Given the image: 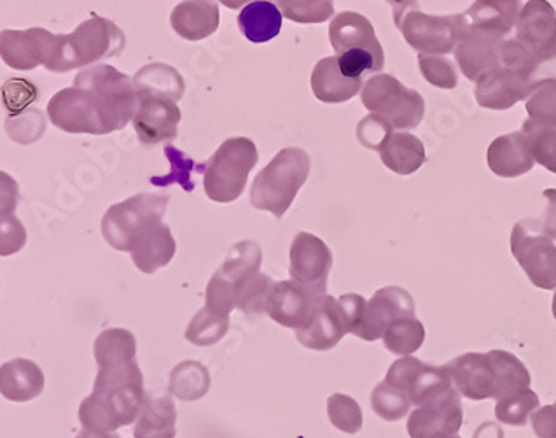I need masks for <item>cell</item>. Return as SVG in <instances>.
I'll return each instance as SVG.
<instances>
[{
    "mask_svg": "<svg viewBox=\"0 0 556 438\" xmlns=\"http://www.w3.org/2000/svg\"><path fill=\"white\" fill-rule=\"evenodd\" d=\"M146 398L144 375L137 362L100 366L93 393L79 406V421L88 429L116 431L137 423Z\"/></svg>",
    "mask_w": 556,
    "mask_h": 438,
    "instance_id": "1",
    "label": "cell"
},
{
    "mask_svg": "<svg viewBox=\"0 0 556 438\" xmlns=\"http://www.w3.org/2000/svg\"><path fill=\"white\" fill-rule=\"evenodd\" d=\"M125 34L116 23L102 16H91L73 34H60L53 59L45 67L54 74L68 73L100 60L119 57L125 50Z\"/></svg>",
    "mask_w": 556,
    "mask_h": 438,
    "instance_id": "2",
    "label": "cell"
},
{
    "mask_svg": "<svg viewBox=\"0 0 556 438\" xmlns=\"http://www.w3.org/2000/svg\"><path fill=\"white\" fill-rule=\"evenodd\" d=\"M329 41L346 77L363 79L364 74L380 73L386 65L383 48L364 14L345 11L334 16L329 25Z\"/></svg>",
    "mask_w": 556,
    "mask_h": 438,
    "instance_id": "3",
    "label": "cell"
},
{
    "mask_svg": "<svg viewBox=\"0 0 556 438\" xmlns=\"http://www.w3.org/2000/svg\"><path fill=\"white\" fill-rule=\"evenodd\" d=\"M309 174V157L300 148L278 151L275 159L257 174L252 183V208L268 211L275 217L288 213Z\"/></svg>",
    "mask_w": 556,
    "mask_h": 438,
    "instance_id": "4",
    "label": "cell"
},
{
    "mask_svg": "<svg viewBox=\"0 0 556 438\" xmlns=\"http://www.w3.org/2000/svg\"><path fill=\"white\" fill-rule=\"evenodd\" d=\"M395 27L413 50L426 54L452 53L463 39V14L431 16L418 10V0H389Z\"/></svg>",
    "mask_w": 556,
    "mask_h": 438,
    "instance_id": "5",
    "label": "cell"
},
{
    "mask_svg": "<svg viewBox=\"0 0 556 438\" xmlns=\"http://www.w3.org/2000/svg\"><path fill=\"white\" fill-rule=\"evenodd\" d=\"M260 154L248 137H231L219 146L203 171V188L212 202L229 203L242 197Z\"/></svg>",
    "mask_w": 556,
    "mask_h": 438,
    "instance_id": "6",
    "label": "cell"
},
{
    "mask_svg": "<svg viewBox=\"0 0 556 438\" xmlns=\"http://www.w3.org/2000/svg\"><path fill=\"white\" fill-rule=\"evenodd\" d=\"M74 85L85 86L93 91L109 134L123 130L128 123L134 122L139 109V93L134 79L113 65L100 64L85 68L77 74Z\"/></svg>",
    "mask_w": 556,
    "mask_h": 438,
    "instance_id": "7",
    "label": "cell"
},
{
    "mask_svg": "<svg viewBox=\"0 0 556 438\" xmlns=\"http://www.w3.org/2000/svg\"><path fill=\"white\" fill-rule=\"evenodd\" d=\"M361 100L369 113L391 123L394 130H412L422 123L426 100L391 74H377L364 83Z\"/></svg>",
    "mask_w": 556,
    "mask_h": 438,
    "instance_id": "8",
    "label": "cell"
},
{
    "mask_svg": "<svg viewBox=\"0 0 556 438\" xmlns=\"http://www.w3.org/2000/svg\"><path fill=\"white\" fill-rule=\"evenodd\" d=\"M168 195L140 193L108 209L102 217V236L111 248L130 253L148 228L162 222Z\"/></svg>",
    "mask_w": 556,
    "mask_h": 438,
    "instance_id": "9",
    "label": "cell"
},
{
    "mask_svg": "<svg viewBox=\"0 0 556 438\" xmlns=\"http://www.w3.org/2000/svg\"><path fill=\"white\" fill-rule=\"evenodd\" d=\"M263 262V251L254 240H242L229 251L223 267L208 280L205 308L212 312H229L237 309V299L243 285L256 276Z\"/></svg>",
    "mask_w": 556,
    "mask_h": 438,
    "instance_id": "10",
    "label": "cell"
},
{
    "mask_svg": "<svg viewBox=\"0 0 556 438\" xmlns=\"http://www.w3.org/2000/svg\"><path fill=\"white\" fill-rule=\"evenodd\" d=\"M511 253L535 288L556 289V246L541 234L535 220L513 226Z\"/></svg>",
    "mask_w": 556,
    "mask_h": 438,
    "instance_id": "11",
    "label": "cell"
},
{
    "mask_svg": "<svg viewBox=\"0 0 556 438\" xmlns=\"http://www.w3.org/2000/svg\"><path fill=\"white\" fill-rule=\"evenodd\" d=\"M386 383L408 395L412 403L417 406L435 402L457 391L446 366L427 365L415 356H403L392 363Z\"/></svg>",
    "mask_w": 556,
    "mask_h": 438,
    "instance_id": "12",
    "label": "cell"
},
{
    "mask_svg": "<svg viewBox=\"0 0 556 438\" xmlns=\"http://www.w3.org/2000/svg\"><path fill=\"white\" fill-rule=\"evenodd\" d=\"M51 123L67 134H109L93 91L85 86L74 85L60 90L48 104Z\"/></svg>",
    "mask_w": 556,
    "mask_h": 438,
    "instance_id": "13",
    "label": "cell"
},
{
    "mask_svg": "<svg viewBox=\"0 0 556 438\" xmlns=\"http://www.w3.org/2000/svg\"><path fill=\"white\" fill-rule=\"evenodd\" d=\"M289 262L292 280L305 286L319 299L326 295L329 272L332 268V253L323 239L308 231H300L292 240Z\"/></svg>",
    "mask_w": 556,
    "mask_h": 438,
    "instance_id": "14",
    "label": "cell"
},
{
    "mask_svg": "<svg viewBox=\"0 0 556 438\" xmlns=\"http://www.w3.org/2000/svg\"><path fill=\"white\" fill-rule=\"evenodd\" d=\"M59 46V36L46 28L28 30H2L0 34V54L5 65L16 71H31L46 65L53 59Z\"/></svg>",
    "mask_w": 556,
    "mask_h": 438,
    "instance_id": "15",
    "label": "cell"
},
{
    "mask_svg": "<svg viewBox=\"0 0 556 438\" xmlns=\"http://www.w3.org/2000/svg\"><path fill=\"white\" fill-rule=\"evenodd\" d=\"M180 109L176 100L157 96H139L134 128L140 142L157 146L170 142L179 134Z\"/></svg>",
    "mask_w": 556,
    "mask_h": 438,
    "instance_id": "16",
    "label": "cell"
},
{
    "mask_svg": "<svg viewBox=\"0 0 556 438\" xmlns=\"http://www.w3.org/2000/svg\"><path fill=\"white\" fill-rule=\"evenodd\" d=\"M412 316H415V302H413L412 293L400 286H387L372 295V299L369 300L368 308H366L363 325L359 330L355 331V337H359L366 342H375L383 337L387 328L394 321Z\"/></svg>",
    "mask_w": 556,
    "mask_h": 438,
    "instance_id": "17",
    "label": "cell"
},
{
    "mask_svg": "<svg viewBox=\"0 0 556 438\" xmlns=\"http://www.w3.org/2000/svg\"><path fill=\"white\" fill-rule=\"evenodd\" d=\"M317 300L319 297L298 285L296 280H278L269 289L266 314L283 328L305 330L314 316Z\"/></svg>",
    "mask_w": 556,
    "mask_h": 438,
    "instance_id": "18",
    "label": "cell"
},
{
    "mask_svg": "<svg viewBox=\"0 0 556 438\" xmlns=\"http://www.w3.org/2000/svg\"><path fill=\"white\" fill-rule=\"evenodd\" d=\"M463 423V402L460 393L455 391L435 402L417 406L412 412L406 428L412 438H444L457 435Z\"/></svg>",
    "mask_w": 556,
    "mask_h": 438,
    "instance_id": "19",
    "label": "cell"
},
{
    "mask_svg": "<svg viewBox=\"0 0 556 438\" xmlns=\"http://www.w3.org/2000/svg\"><path fill=\"white\" fill-rule=\"evenodd\" d=\"M446 371L454 380L455 389L460 397L469 400H497V379H495L494 365L489 353H467L450 362Z\"/></svg>",
    "mask_w": 556,
    "mask_h": 438,
    "instance_id": "20",
    "label": "cell"
},
{
    "mask_svg": "<svg viewBox=\"0 0 556 438\" xmlns=\"http://www.w3.org/2000/svg\"><path fill=\"white\" fill-rule=\"evenodd\" d=\"M346 334H349V323L340 300L324 295L315 303L314 316L309 325L305 330L296 331V339L301 346L314 351H329L337 348Z\"/></svg>",
    "mask_w": 556,
    "mask_h": 438,
    "instance_id": "21",
    "label": "cell"
},
{
    "mask_svg": "<svg viewBox=\"0 0 556 438\" xmlns=\"http://www.w3.org/2000/svg\"><path fill=\"white\" fill-rule=\"evenodd\" d=\"M516 41L535 54L556 50V11L547 0H529L516 23Z\"/></svg>",
    "mask_w": 556,
    "mask_h": 438,
    "instance_id": "22",
    "label": "cell"
},
{
    "mask_svg": "<svg viewBox=\"0 0 556 438\" xmlns=\"http://www.w3.org/2000/svg\"><path fill=\"white\" fill-rule=\"evenodd\" d=\"M521 0H476L463 14L464 33L507 39L520 18Z\"/></svg>",
    "mask_w": 556,
    "mask_h": 438,
    "instance_id": "23",
    "label": "cell"
},
{
    "mask_svg": "<svg viewBox=\"0 0 556 438\" xmlns=\"http://www.w3.org/2000/svg\"><path fill=\"white\" fill-rule=\"evenodd\" d=\"M170 23L186 41H203L219 28V5L216 0H185L172 11Z\"/></svg>",
    "mask_w": 556,
    "mask_h": 438,
    "instance_id": "24",
    "label": "cell"
},
{
    "mask_svg": "<svg viewBox=\"0 0 556 438\" xmlns=\"http://www.w3.org/2000/svg\"><path fill=\"white\" fill-rule=\"evenodd\" d=\"M486 162L495 176L520 177L534 168L535 160L530 151L529 139L520 130L497 137L489 146Z\"/></svg>",
    "mask_w": 556,
    "mask_h": 438,
    "instance_id": "25",
    "label": "cell"
},
{
    "mask_svg": "<svg viewBox=\"0 0 556 438\" xmlns=\"http://www.w3.org/2000/svg\"><path fill=\"white\" fill-rule=\"evenodd\" d=\"M475 97L478 105L492 111H506L520 100L529 99V91L520 77L507 68L495 67L476 82Z\"/></svg>",
    "mask_w": 556,
    "mask_h": 438,
    "instance_id": "26",
    "label": "cell"
},
{
    "mask_svg": "<svg viewBox=\"0 0 556 438\" xmlns=\"http://www.w3.org/2000/svg\"><path fill=\"white\" fill-rule=\"evenodd\" d=\"M503 39L480 33H464L455 48V60L464 76L478 82L483 74L498 67V45Z\"/></svg>",
    "mask_w": 556,
    "mask_h": 438,
    "instance_id": "27",
    "label": "cell"
},
{
    "mask_svg": "<svg viewBox=\"0 0 556 438\" xmlns=\"http://www.w3.org/2000/svg\"><path fill=\"white\" fill-rule=\"evenodd\" d=\"M177 242L165 223H156L139 237L131 249V262L144 274H154L176 256Z\"/></svg>",
    "mask_w": 556,
    "mask_h": 438,
    "instance_id": "28",
    "label": "cell"
},
{
    "mask_svg": "<svg viewBox=\"0 0 556 438\" xmlns=\"http://www.w3.org/2000/svg\"><path fill=\"white\" fill-rule=\"evenodd\" d=\"M363 79L341 73L337 57H326L312 73V91L324 104H343L363 91Z\"/></svg>",
    "mask_w": 556,
    "mask_h": 438,
    "instance_id": "29",
    "label": "cell"
},
{
    "mask_svg": "<svg viewBox=\"0 0 556 438\" xmlns=\"http://www.w3.org/2000/svg\"><path fill=\"white\" fill-rule=\"evenodd\" d=\"M45 389V374L30 360H11L0 368V393L10 402H30Z\"/></svg>",
    "mask_w": 556,
    "mask_h": 438,
    "instance_id": "30",
    "label": "cell"
},
{
    "mask_svg": "<svg viewBox=\"0 0 556 438\" xmlns=\"http://www.w3.org/2000/svg\"><path fill=\"white\" fill-rule=\"evenodd\" d=\"M378 153L383 165L400 176L415 174L427 162L426 146L409 132H392Z\"/></svg>",
    "mask_w": 556,
    "mask_h": 438,
    "instance_id": "31",
    "label": "cell"
},
{
    "mask_svg": "<svg viewBox=\"0 0 556 438\" xmlns=\"http://www.w3.org/2000/svg\"><path fill=\"white\" fill-rule=\"evenodd\" d=\"M176 403L168 395L146 398L139 420L135 423L134 438H176Z\"/></svg>",
    "mask_w": 556,
    "mask_h": 438,
    "instance_id": "32",
    "label": "cell"
},
{
    "mask_svg": "<svg viewBox=\"0 0 556 438\" xmlns=\"http://www.w3.org/2000/svg\"><path fill=\"white\" fill-rule=\"evenodd\" d=\"M238 28L251 42H268L282 30V11L271 0H256L238 16Z\"/></svg>",
    "mask_w": 556,
    "mask_h": 438,
    "instance_id": "33",
    "label": "cell"
},
{
    "mask_svg": "<svg viewBox=\"0 0 556 438\" xmlns=\"http://www.w3.org/2000/svg\"><path fill=\"white\" fill-rule=\"evenodd\" d=\"M134 85L139 96H157L179 102L185 96V77L166 64H149L135 74Z\"/></svg>",
    "mask_w": 556,
    "mask_h": 438,
    "instance_id": "34",
    "label": "cell"
},
{
    "mask_svg": "<svg viewBox=\"0 0 556 438\" xmlns=\"http://www.w3.org/2000/svg\"><path fill=\"white\" fill-rule=\"evenodd\" d=\"M94 362L99 366L125 365L137 362V340L125 328H109L97 337L93 346Z\"/></svg>",
    "mask_w": 556,
    "mask_h": 438,
    "instance_id": "35",
    "label": "cell"
},
{
    "mask_svg": "<svg viewBox=\"0 0 556 438\" xmlns=\"http://www.w3.org/2000/svg\"><path fill=\"white\" fill-rule=\"evenodd\" d=\"M211 389V374L206 366L193 360H186L172 371L170 391L182 402H197Z\"/></svg>",
    "mask_w": 556,
    "mask_h": 438,
    "instance_id": "36",
    "label": "cell"
},
{
    "mask_svg": "<svg viewBox=\"0 0 556 438\" xmlns=\"http://www.w3.org/2000/svg\"><path fill=\"white\" fill-rule=\"evenodd\" d=\"M489 354L492 365H494L495 379H497V400L506 395L520 391V389L530 388L532 379H530L529 371L515 354L501 351V349L490 351Z\"/></svg>",
    "mask_w": 556,
    "mask_h": 438,
    "instance_id": "37",
    "label": "cell"
},
{
    "mask_svg": "<svg viewBox=\"0 0 556 438\" xmlns=\"http://www.w3.org/2000/svg\"><path fill=\"white\" fill-rule=\"evenodd\" d=\"M381 339L392 354L412 356L426 342V326L417 316L401 317L387 328Z\"/></svg>",
    "mask_w": 556,
    "mask_h": 438,
    "instance_id": "38",
    "label": "cell"
},
{
    "mask_svg": "<svg viewBox=\"0 0 556 438\" xmlns=\"http://www.w3.org/2000/svg\"><path fill=\"white\" fill-rule=\"evenodd\" d=\"M229 330V314L223 312H212L203 308L197 312V316L189 323L188 330H186V340L206 348V346H214L219 340L225 339Z\"/></svg>",
    "mask_w": 556,
    "mask_h": 438,
    "instance_id": "39",
    "label": "cell"
},
{
    "mask_svg": "<svg viewBox=\"0 0 556 438\" xmlns=\"http://www.w3.org/2000/svg\"><path fill=\"white\" fill-rule=\"evenodd\" d=\"M539 397L532 389H520L497 400L495 417L504 425L526 426L529 417L538 411Z\"/></svg>",
    "mask_w": 556,
    "mask_h": 438,
    "instance_id": "40",
    "label": "cell"
},
{
    "mask_svg": "<svg viewBox=\"0 0 556 438\" xmlns=\"http://www.w3.org/2000/svg\"><path fill=\"white\" fill-rule=\"evenodd\" d=\"M521 132L529 139L535 163L556 174V128L546 127L534 120H527Z\"/></svg>",
    "mask_w": 556,
    "mask_h": 438,
    "instance_id": "41",
    "label": "cell"
},
{
    "mask_svg": "<svg viewBox=\"0 0 556 438\" xmlns=\"http://www.w3.org/2000/svg\"><path fill=\"white\" fill-rule=\"evenodd\" d=\"M412 405L408 395L395 389L394 386L387 385L386 380L372 389V412L383 421L394 423V421L403 420L408 416Z\"/></svg>",
    "mask_w": 556,
    "mask_h": 438,
    "instance_id": "42",
    "label": "cell"
},
{
    "mask_svg": "<svg viewBox=\"0 0 556 438\" xmlns=\"http://www.w3.org/2000/svg\"><path fill=\"white\" fill-rule=\"evenodd\" d=\"M277 5L294 23H324L334 14V0H277Z\"/></svg>",
    "mask_w": 556,
    "mask_h": 438,
    "instance_id": "43",
    "label": "cell"
},
{
    "mask_svg": "<svg viewBox=\"0 0 556 438\" xmlns=\"http://www.w3.org/2000/svg\"><path fill=\"white\" fill-rule=\"evenodd\" d=\"M328 416L331 425L343 434L354 435L363 428V411L349 395L334 393L328 398Z\"/></svg>",
    "mask_w": 556,
    "mask_h": 438,
    "instance_id": "44",
    "label": "cell"
},
{
    "mask_svg": "<svg viewBox=\"0 0 556 438\" xmlns=\"http://www.w3.org/2000/svg\"><path fill=\"white\" fill-rule=\"evenodd\" d=\"M420 73L435 88L454 90L458 85V74L455 65L443 54H418Z\"/></svg>",
    "mask_w": 556,
    "mask_h": 438,
    "instance_id": "45",
    "label": "cell"
},
{
    "mask_svg": "<svg viewBox=\"0 0 556 438\" xmlns=\"http://www.w3.org/2000/svg\"><path fill=\"white\" fill-rule=\"evenodd\" d=\"M530 120L556 128V82L546 83L527 99Z\"/></svg>",
    "mask_w": 556,
    "mask_h": 438,
    "instance_id": "46",
    "label": "cell"
},
{
    "mask_svg": "<svg viewBox=\"0 0 556 438\" xmlns=\"http://www.w3.org/2000/svg\"><path fill=\"white\" fill-rule=\"evenodd\" d=\"M165 153L166 157L170 159L172 172L168 176L163 177V179H160V177H153L151 182L157 186L179 183L186 191H193L194 183L191 182V177L189 176H191V171H193L194 167H198L197 163H194L193 160H189L188 157H185V154L180 153L179 150H176L174 146H166Z\"/></svg>",
    "mask_w": 556,
    "mask_h": 438,
    "instance_id": "47",
    "label": "cell"
},
{
    "mask_svg": "<svg viewBox=\"0 0 556 438\" xmlns=\"http://www.w3.org/2000/svg\"><path fill=\"white\" fill-rule=\"evenodd\" d=\"M36 99H39V91H37L36 85H31L30 82L11 79L2 88V100H4L5 109L13 116H18L20 111L30 105Z\"/></svg>",
    "mask_w": 556,
    "mask_h": 438,
    "instance_id": "48",
    "label": "cell"
},
{
    "mask_svg": "<svg viewBox=\"0 0 556 438\" xmlns=\"http://www.w3.org/2000/svg\"><path fill=\"white\" fill-rule=\"evenodd\" d=\"M394 128L391 123L380 118L377 114H369L368 118L357 125V139L361 145L368 150L380 151L381 145L386 142L387 137L391 136Z\"/></svg>",
    "mask_w": 556,
    "mask_h": 438,
    "instance_id": "49",
    "label": "cell"
},
{
    "mask_svg": "<svg viewBox=\"0 0 556 438\" xmlns=\"http://www.w3.org/2000/svg\"><path fill=\"white\" fill-rule=\"evenodd\" d=\"M338 300H340L341 308H343V312H345L346 323H349V334L355 335V331L359 330L361 325H363L368 302L364 300V297L357 293L341 295Z\"/></svg>",
    "mask_w": 556,
    "mask_h": 438,
    "instance_id": "50",
    "label": "cell"
},
{
    "mask_svg": "<svg viewBox=\"0 0 556 438\" xmlns=\"http://www.w3.org/2000/svg\"><path fill=\"white\" fill-rule=\"evenodd\" d=\"M2 216L10 217L11 230L2 228V256H8V254L16 253L25 246L27 234H25L22 223L13 216V213H2Z\"/></svg>",
    "mask_w": 556,
    "mask_h": 438,
    "instance_id": "51",
    "label": "cell"
},
{
    "mask_svg": "<svg viewBox=\"0 0 556 438\" xmlns=\"http://www.w3.org/2000/svg\"><path fill=\"white\" fill-rule=\"evenodd\" d=\"M530 423L538 438H556V403L538 409L530 416Z\"/></svg>",
    "mask_w": 556,
    "mask_h": 438,
    "instance_id": "52",
    "label": "cell"
},
{
    "mask_svg": "<svg viewBox=\"0 0 556 438\" xmlns=\"http://www.w3.org/2000/svg\"><path fill=\"white\" fill-rule=\"evenodd\" d=\"M544 199H546L547 208L544 211V216L541 220H535L538 223L539 230L543 236H546L547 239H552L553 242L556 240V190L555 188H549V190H544L543 193Z\"/></svg>",
    "mask_w": 556,
    "mask_h": 438,
    "instance_id": "53",
    "label": "cell"
},
{
    "mask_svg": "<svg viewBox=\"0 0 556 438\" xmlns=\"http://www.w3.org/2000/svg\"><path fill=\"white\" fill-rule=\"evenodd\" d=\"M472 438H504V431L495 423H483L480 428L476 429Z\"/></svg>",
    "mask_w": 556,
    "mask_h": 438,
    "instance_id": "54",
    "label": "cell"
},
{
    "mask_svg": "<svg viewBox=\"0 0 556 438\" xmlns=\"http://www.w3.org/2000/svg\"><path fill=\"white\" fill-rule=\"evenodd\" d=\"M76 438H122L116 431H100V429H83Z\"/></svg>",
    "mask_w": 556,
    "mask_h": 438,
    "instance_id": "55",
    "label": "cell"
},
{
    "mask_svg": "<svg viewBox=\"0 0 556 438\" xmlns=\"http://www.w3.org/2000/svg\"><path fill=\"white\" fill-rule=\"evenodd\" d=\"M220 4H225L228 10H240L242 5L252 4L256 0H219Z\"/></svg>",
    "mask_w": 556,
    "mask_h": 438,
    "instance_id": "56",
    "label": "cell"
},
{
    "mask_svg": "<svg viewBox=\"0 0 556 438\" xmlns=\"http://www.w3.org/2000/svg\"><path fill=\"white\" fill-rule=\"evenodd\" d=\"M553 316H555L556 320V291L555 297H553Z\"/></svg>",
    "mask_w": 556,
    "mask_h": 438,
    "instance_id": "57",
    "label": "cell"
},
{
    "mask_svg": "<svg viewBox=\"0 0 556 438\" xmlns=\"http://www.w3.org/2000/svg\"><path fill=\"white\" fill-rule=\"evenodd\" d=\"M444 438H460V437H457V435H454V437H444Z\"/></svg>",
    "mask_w": 556,
    "mask_h": 438,
    "instance_id": "58",
    "label": "cell"
}]
</instances>
